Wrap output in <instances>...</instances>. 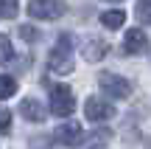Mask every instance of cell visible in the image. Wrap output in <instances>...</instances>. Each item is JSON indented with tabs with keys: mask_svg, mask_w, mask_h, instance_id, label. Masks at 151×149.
<instances>
[{
	"mask_svg": "<svg viewBox=\"0 0 151 149\" xmlns=\"http://www.w3.org/2000/svg\"><path fill=\"white\" fill-rule=\"evenodd\" d=\"M14 59V48H11V39L6 34H0V62H11Z\"/></svg>",
	"mask_w": 151,
	"mask_h": 149,
	"instance_id": "cell-14",
	"label": "cell"
},
{
	"mask_svg": "<svg viewBox=\"0 0 151 149\" xmlns=\"http://www.w3.org/2000/svg\"><path fill=\"white\" fill-rule=\"evenodd\" d=\"M9 129H11V113L0 107V135H3V132H9Z\"/></svg>",
	"mask_w": 151,
	"mask_h": 149,
	"instance_id": "cell-15",
	"label": "cell"
},
{
	"mask_svg": "<svg viewBox=\"0 0 151 149\" xmlns=\"http://www.w3.org/2000/svg\"><path fill=\"white\" fill-rule=\"evenodd\" d=\"M123 48L129 54H146L148 51V37L143 34V28H129L123 37Z\"/></svg>",
	"mask_w": 151,
	"mask_h": 149,
	"instance_id": "cell-9",
	"label": "cell"
},
{
	"mask_svg": "<svg viewBox=\"0 0 151 149\" xmlns=\"http://www.w3.org/2000/svg\"><path fill=\"white\" fill-rule=\"evenodd\" d=\"M20 113H22L25 121H34V124H42L45 118H48V110L42 107L39 99H22L20 101Z\"/></svg>",
	"mask_w": 151,
	"mask_h": 149,
	"instance_id": "cell-8",
	"label": "cell"
},
{
	"mask_svg": "<svg viewBox=\"0 0 151 149\" xmlns=\"http://www.w3.org/2000/svg\"><path fill=\"white\" fill-rule=\"evenodd\" d=\"M48 65L53 73H70L73 71V45H70V37H59V42L53 45V51L48 54Z\"/></svg>",
	"mask_w": 151,
	"mask_h": 149,
	"instance_id": "cell-1",
	"label": "cell"
},
{
	"mask_svg": "<svg viewBox=\"0 0 151 149\" xmlns=\"http://www.w3.org/2000/svg\"><path fill=\"white\" fill-rule=\"evenodd\" d=\"M73 110H76L73 90L67 87V84H56V87L50 90V113H53L56 118H67V116H73Z\"/></svg>",
	"mask_w": 151,
	"mask_h": 149,
	"instance_id": "cell-2",
	"label": "cell"
},
{
	"mask_svg": "<svg viewBox=\"0 0 151 149\" xmlns=\"http://www.w3.org/2000/svg\"><path fill=\"white\" fill-rule=\"evenodd\" d=\"M78 51H81V56H84L87 62H101L104 56L109 54V42H104V39H98V37H84L81 45H78Z\"/></svg>",
	"mask_w": 151,
	"mask_h": 149,
	"instance_id": "cell-6",
	"label": "cell"
},
{
	"mask_svg": "<svg viewBox=\"0 0 151 149\" xmlns=\"http://www.w3.org/2000/svg\"><path fill=\"white\" fill-rule=\"evenodd\" d=\"M109 3H118V0H109Z\"/></svg>",
	"mask_w": 151,
	"mask_h": 149,
	"instance_id": "cell-17",
	"label": "cell"
},
{
	"mask_svg": "<svg viewBox=\"0 0 151 149\" xmlns=\"http://www.w3.org/2000/svg\"><path fill=\"white\" fill-rule=\"evenodd\" d=\"M84 116L90 118V121H95V124H104V121H109V118L115 116V107L109 104L106 99H101V96H90V99L84 101Z\"/></svg>",
	"mask_w": 151,
	"mask_h": 149,
	"instance_id": "cell-5",
	"label": "cell"
},
{
	"mask_svg": "<svg viewBox=\"0 0 151 149\" xmlns=\"http://www.w3.org/2000/svg\"><path fill=\"white\" fill-rule=\"evenodd\" d=\"M14 93H17V79H11V76H0V101L9 99V96H14Z\"/></svg>",
	"mask_w": 151,
	"mask_h": 149,
	"instance_id": "cell-12",
	"label": "cell"
},
{
	"mask_svg": "<svg viewBox=\"0 0 151 149\" xmlns=\"http://www.w3.org/2000/svg\"><path fill=\"white\" fill-rule=\"evenodd\" d=\"M53 138L59 141V144H65V146H78V144H84L87 135H84V129H81V124L70 121V124H62L53 132Z\"/></svg>",
	"mask_w": 151,
	"mask_h": 149,
	"instance_id": "cell-7",
	"label": "cell"
},
{
	"mask_svg": "<svg viewBox=\"0 0 151 149\" xmlns=\"http://www.w3.org/2000/svg\"><path fill=\"white\" fill-rule=\"evenodd\" d=\"M98 87L104 90V96H112V99H129L132 96V82L118 76V73H101Z\"/></svg>",
	"mask_w": 151,
	"mask_h": 149,
	"instance_id": "cell-3",
	"label": "cell"
},
{
	"mask_svg": "<svg viewBox=\"0 0 151 149\" xmlns=\"http://www.w3.org/2000/svg\"><path fill=\"white\" fill-rule=\"evenodd\" d=\"M20 34H22L25 39H37V31H34V28H28V25H22V28H20Z\"/></svg>",
	"mask_w": 151,
	"mask_h": 149,
	"instance_id": "cell-16",
	"label": "cell"
},
{
	"mask_svg": "<svg viewBox=\"0 0 151 149\" xmlns=\"http://www.w3.org/2000/svg\"><path fill=\"white\" fill-rule=\"evenodd\" d=\"M65 14L62 0H28V17L34 20H56Z\"/></svg>",
	"mask_w": 151,
	"mask_h": 149,
	"instance_id": "cell-4",
	"label": "cell"
},
{
	"mask_svg": "<svg viewBox=\"0 0 151 149\" xmlns=\"http://www.w3.org/2000/svg\"><path fill=\"white\" fill-rule=\"evenodd\" d=\"M20 11V0H0V20H14Z\"/></svg>",
	"mask_w": 151,
	"mask_h": 149,
	"instance_id": "cell-11",
	"label": "cell"
},
{
	"mask_svg": "<svg viewBox=\"0 0 151 149\" xmlns=\"http://www.w3.org/2000/svg\"><path fill=\"white\" fill-rule=\"evenodd\" d=\"M134 14H137V20H140V23L151 25V0H140L137 9H134Z\"/></svg>",
	"mask_w": 151,
	"mask_h": 149,
	"instance_id": "cell-13",
	"label": "cell"
},
{
	"mask_svg": "<svg viewBox=\"0 0 151 149\" xmlns=\"http://www.w3.org/2000/svg\"><path fill=\"white\" fill-rule=\"evenodd\" d=\"M101 23H104V28H109V31H118L120 25L126 23V14L120 9H112V11H104L101 14Z\"/></svg>",
	"mask_w": 151,
	"mask_h": 149,
	"instance_id": "cell-10",
	"label": "cell"
}]
</instances>
